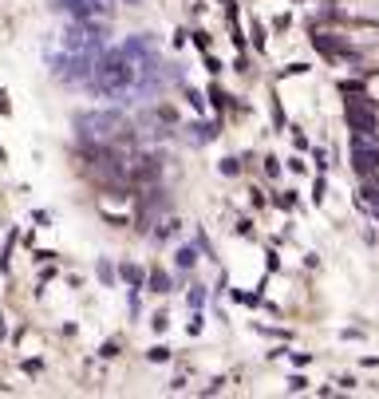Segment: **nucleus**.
<instances>
[{
	"label": "nucleus",
	"instance_id": "f257e3e1",
	"mask_svg": "<svg viewBox=\"0 0 379 399\" xmlns=\"http://www.w3.org/2000/svg\"><path fill=\"white\" fill-rule=\"evenodd\" d=\"M348 9H352L355 16H379V0H352Z\"/></svg>",
	"mask_w": 379,
	"mask_h": 399
},
{
	"label": "nucleus",
	"instance_id": "f03ea898",
	"mask_svg": "<svg viewBox=\"0 0 379 399\" xmlns=\"http://www.w3.org/2000/svg\"><path fill=\"white\" fill-rule=\"evenodd\" d=\"M371 91H375V95H379V84H371Z\"/></svg>",
	"mask_w": 379,
	"mask_h": 399
}]
</instances>
